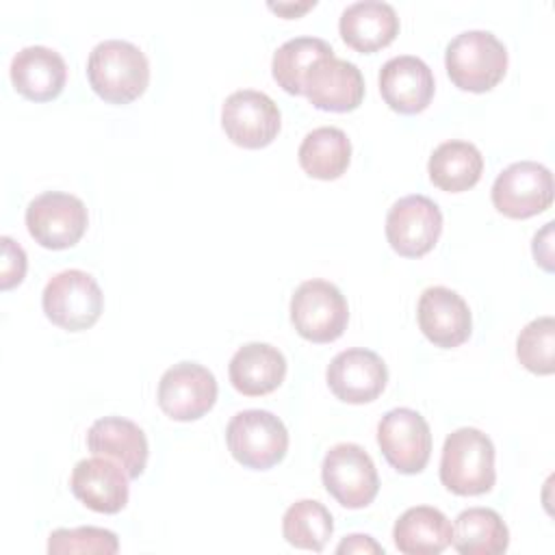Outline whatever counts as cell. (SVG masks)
Wrapping results in <instances>:
<instances>
[{"mask_svg": "<svg viewBox=\"0 0 555 555\" xmlns=\"http://www.w3.org/2000/svg\"><path fill=\"white\" fill-rule=\"evenodd\" d=\"M301 169L317 180L340 178L351 163V141L336 126L310 130L297 152Z\"/></svg>", "mask_w": 555, "mask_h": 555, "instance_id": "cell-25", "label": "cell"}, {"mask_svg": "<svg viewBox=\"0 0 555 555\" xmlns=\"http://www.w3.org/2000/svg\"><path fill=\"white\" fill-rule=\"evenodd\" d=\"M377 444L386 462L403 473H421L431 455V431L427 421L412 408L388 410L377 423Z\"/></svg>", "mask_w": 555, "mask_h": 555, "instance_id": "cell-12", "label": "cell"}, {"mask_svg": "<svg viewBox=\"0 0 555 555\" xmlns=\"http://www.w3.org/2000/svg\"><path fill=\"white\" fill-rule=\"evenodd\" d=\"M327 386L345 403L375 401L388 382L386 362L371 349L351 347L336 353L325 371Z\"/></svg>", "mask_w": 555, "mask_h": 555, "instance_id": "cell-15", "label": "cell"}, {"mask_svg": "<svg viewBox=\"0 0 555 555\" xmlns=\"http://www.w3.org/2000/svg\"><path fill=\"white\" fill-rule=\"evenodd\" d=\"M87 223V206L72 193L46 191L26 206L28 234L46 249L74 247L82 238Z\"/></svg>", "mask_w": 555, "mask_h": 555, "instance_id": "cell-8", "label": "cell"}, {"mask_svg": "<svg viewBox=\"0 0 555 555\" xmlns=\"http://www.w3.org/2000/svg\"><path fill=\"white\" fill-rule=\"evenodd\" d=\"M87 78L102 100L128 104L147 89L150 63L139 46L124 39H106L89 52Z\"/></svg>", "mask_w": 555, "mask_h": 555, "instance_id": "cell-1", "label": "cell"}, {"mask_svg": "<svg viewBox=\"0 0 555 555\" xmlns=\"http://www.w3.org/2000/svg\"><path fill=\"white\" fill-rule=\"evenodd\" d=\"M332 531L334 520L330 509L314 499H301L284 512L282 535L295 548L319 553L325 548Z\"/></svg>", "mask_w": 555, "mask_h": 555, "instance_id": "cell-28", "label": "cell"}, {"mask_svg": "<svg viewBox=\"0 0 555 555\" xmlns=\"http://www.w3.org/2000/svg\"><path fill=\"white\" fill-rule=\"evenodd\" d=\"M440 481L460 496L486 494L496 481L494 444L477 427H460L444 438Z\"/></svg>", "mask_w": 555, "mask_h": 555, "instance_id": "cell-2", "label": "cell"}, {"mask_svg": "<svg viewBox=\"0 0 555 555\" xmlns=\"http://www.w3.org/2000/svg\"><path fill=\"white\" fill-rule=\"evenodd\" d=\"M442 232V212L421 193L397 199L386 215V238L405 258H421L434 249Z\"/></svg>", "mask_w": 555, "mask_h": 555, "instance_id": "cell-11", "label": "cell"}, {"mask_svg": "<svg viewBox=\"0 0 555 555\" xmlns=\"http://www.w3.org/2000/svg\"><path fill=\"white\" fill-rule=\"evenodd\" d=\"M321 479L325 490L347 509L371 505L379 490L377 468L356 442H338L325 453Z\"/></svg>", "mask_w": 555, "mask_h": 555, "instance_id": "cell-7", "label": "cell"}, {"mask_svg": "<svg viewBox=\"0 0 555 555\" xmlns=\"http://www.w3.org/2000/svg\"><path fill=\"white\" fill-rule=\"evenodd\" d=\"M336 553H384V548L371 535L351 533L336 546Z\"/></svg>", "mask_w": 555, "mask_h": 555, "instance_id": "cell-32", "label": "cell"}, {"mask_svg": "<svg viewBox=\"0 0 555 555\" xmlns=\"http://www.w3.org/2000/svg\"><path fill=\"white\" fill-rule=\"evenodd\" d=\"M46 317L67 332L89 330L102 314L104 295L95 278L82 269H65L52 275L41 293Z\"/></svg>", "mask_w": 555, "mask_h": 555, "instance_id": "cell-5", "label": "cell"}, {"mask_svg": "<svg viewBox=\"0 0 555 555\" xmlns=\"http://www.w3.org/2000/svg\"><path fill=\"white\" fill-rule=\"evenodd\" d=\"M128 473L113 460L93 455L80 460L69 477V488L78 501L100 514H117L128 503Z\"/></svg>", "mask_w": 555, "mask_h": 555, "instance_id": "cell-18", "label": "cell"}, {"mask_svg": "<svg viewBox=\"0 0 555 555\" xmlns=\"http://www.w3.org/2000/svg\"><path fill=\"white\" fill-rule=\"evenodd\" d=\"M119 551L117 533L102 527H74V529H54L48 538V553H100L113 555Z\"/></svg>", "mask_w": 555, "mask_h": 555, "instance_id": "cell-30", "label": "cell"}, {"mask_svg": "<svg viewBox=\"0 0 555 555\" xmlns=\"http://www.w3.org/2000/svg\"><path fill=\"white\" fill-rule=\"evenodd\" d=\"M2 275H0V286L2 291L13 288L20 284L26 275V254L20 243H15L11 236H2Z\"/></svg>", "mask_w": 555, "mask_h": 555, "instance_id": "cell-31", "label": "cell"}, {"mask_svg": "<svg viewBox=\"0 0 555 555\" xmlns=\"http://www.w3.org/2000/svg\"><path fill=\"white\" fill-rule=\"evenodd\" d=\"M317 2L314 0H308V2H301V4H293V2H269V9L271 11H278L280 15H284V17H297L299 13H304V11H308L310 7H314Z\"/></svg>", "mask_w": 555, "mask_h": 555, "instance_id": "cell-33", "label": "cell"}, {"mask_svg": "<svg viewBox=\"0 0 555 555\" xmlns=\"http://www.w3.org/2000/svg\"><path fill=\"white\" fill-rule=\"evenodd\" d=\"M221 126L234 145L260 150L278 137L282 113L267 93L238 89L230 93L221 106Z\"/></svg>", "mask_w": 555, "mask_h": 555, "instance_id": "cell-9", "label": "cell"}, {"mask_svg": "<svg viewBox=\"0 0 555 555\" xmlns=\"http://www.w3.org/2000/svg\"><path fill=\"white\" fill-rule=\"evenodd\" d=\"M451 535L449 518L429 505L405 509L392 529L395 546L403 555H438L451 544Z\"/></svg>", "mask_w": 555, "mask_h": 555, "instance_id": "cell-23", "label": "cell"}, {"mask_svg": "<svg viewBox=\"0 0 555 555\" xmlns=\"http://www.w3.org/2000/svg\"><path fill=\"white\" fill-rule=\"evenodd\" d=\"M334 50L325 39L319 37H293L284 41L271 61V72L275 82L293 95L301 93V85L310 67L325 56H332Z\"/></svg>", "mask_w": 555, "mask_h": 555, "instance_id": "cell-27", "label": "cell"}, {"mask_svg": "<svg viewBox=\"0 0 555 555\" xmlns=\"http://www.w3.org/2000/svg\"><path fill=\"white\" fill-rule=\"evenodd\" d=\"M516 356L520 364L535 375H551L555 371V321L553 317H538L527 323L516 338Z\"/></svg>", "mask_w": 555, "mask_h": 555, "instance_id": "cell-29", "label": "cell"}, {"mask_svg": "<svg viewBox=\"0 0 555 555\" xmlns=\"http://www.w3.org/2000/svg\"><path fill=\"white\" fill-rule=\"evenodd\" d=\"M444 67L462 91L483 93L494 89L507 69V48L490 30H464L444 50Z\"/></svg>", "mask_w": 555, "mask_h": 555, "instance_id": "cell-3", "label": "cell"}, {"mask_svg": "<svg viewBox=\"0 0 555 555\" xmlns=\"http://www.w3.org/2000/svg\"><path fill=\"white\" fill-rule=\"evenodd\" d=\"M225 442L238 464L251 470H267L284 460L288 431L269 410H243L230 418Z\"/></svg>", "mask_w": 555, "mask_h": 555, "instance_id": "cell-4", "label": "cell"}, {"mask_svg": "<svg viewBox=\"0 0 555 555\" xmlns=\"http://www.w3.org/2000/svg\"><path fill=\"white\" fill-rule=\"evenodd\" d=\"M483 171V156L477 145L468 141H444L440 143L427 163L429 180L447 191V193H462L475 186Z\"/></svg>", "mask_w": 555, "mask_h": 555, "instance_id": "cell-24", "label": "cell"}, {"mask_svg": "<svg viewBox=\"0 0 555 555\" xmlns=\"http://www.w3.org/2000/svg\"><path fill=\"white\" fill-rule=\"evenodd\" d=\"M87 447L93 455L117 462L130 479L143 475L147 464V438L145 431L130 418L104 416L98 418L87 431Z\"/></svg>", "mask_w": 555, "mask_h": 555, "instance_id": "cell-19", "label": "cell"}, {"mask_svg": "<svg viewBox=\"0 0 555 555\" xmlns=\"http://www.w3.org/2000/svg\"><path fill=\"white\" fill-rule=\"evenodd\" d=\"M416 319L425 338L442 349L460 347L473 330L468 304L447 286H429L421 293Z\"/></svg>", "mask_w": 555, "mask_h": 555, "instance_id": "cell-16", "label": "cell"}, {"mask_svg": "<svg viewBox=\"0 0 555 555\" xmlns=\"http://www.w3.org/2000/svg\"><path fill=\"white\" fill-rule=\"evenodd\" d=\"M434 74L429 65L414 54L388 59L379 69V91L384 102L403 115L421 113L434 98Z\"/></svg>", "mask_w": 555, "mask_h": 555, "instance_id": "cell-17", "label": "cell"}, {"mask_svg": "<svg viewBox=\"0 0 555 555\" xmlns=\"http://www.w3.org/2000/svg\"><path fill=\"white\" fill-rule=\"evenodd\" d=\"M217 390L212 371L184 360L163 373L158 382V405L173 421H197L215 405Z\"/></svg>", "mask_w": 555, "mask_h": 555, "instance_id": "cell-13", "label": "cell"}, {"mask_svg": "<svg viewBox=\"0 0 555 555\" xmlns=\"http://www.w3.org/2000/svg\"><path fill=\"white\" fill-rule=\"evenodd\" d=\"M15 91L33 102L54 100L67 80L65 59L48 46H26L11 61Z\"/></svg>", "mask_w": 555, "mask_h": 555, "instance_id": "cell-20", "label": "cell"}, {"mask_svg": "<svg viewBox=\"0 0 555 555\" xmlns=\"http://www.w3.org/2000/svg\"><path fill=\"white\" fill-rule=\"evenodd\" d=\"M301 93L319 111L347 113L358 108L364 98V76L356 63L332 54L310 67Z\"/></svg>", "mask_w": 555, "mask_h": 555, "instance_id": "cell-14", "label": "cell"}, {"mask_svg": "<svg viewBox=\"0 0 555 555\" xmlns=\"http://www.w3.org/2000/svg\"><path fill=\"white\" fill-rule=\"evenodd\" d=\"M451 544L462 555H499L507 551L509 531L490 507H468L453 522Z\"/></svg>", "mask_w": 555, "mask_h": 555, "instance_id": "cell-26", "label": "cell"}, {"mask_svg": "<svg viewBox=\"0 0 555 555\" xmlns=\"http://www.w3.org/2000/svg\"><path fill=\"white\" fill-rule=\"evenodd\" d=\"M291 321L301 338L332 343L347 327L349 306L336 284L319 278L306 280L291 297Z\"/></svg>", "mask_w": 555, "mask_h": 555, "instance_id": "cell-6", "label": "cell"}, {"mask_svg": "<svg viewBox=\"0 0 555 555\" xmlns=\"http://www.w3.org/2000/svg\"><path fill=\"white\" fill-rule=\"evenodd\" d=\"M494 208L512 219H527L553 204V173L535 160H518L505 167L492 184Z\"/></svg>", "mask_w": 555, "mask_h": 555, "instance_id": "cell-10", "label": "cell"}, {"mask_svg": "<svg viewBox=\"0 0 555 555\" xmlns=\"http://www.w3.org/2000/svg\"><path fill=\"white\" fill-rule=\"evenodd\" d=\"M228 373L232 386L241 395H269L286 377V358L269 343H247L232 356Z\"/></svg>", "mask_w": 555, "mask_h": 555, "instance_id": "cell-22", "label": "cell"}, {"mask_svg": "<svg viewBox=\"0 0 555 555\" xmlns=\"http://www.w3.org/2000/svg\"><path fill=\"white\" fill-rule=\"evenodd\" d=\"M338 30L349 48L369 54L386 48L399 35V17L388 2L358 0L340 13Z\"/></svg>", "mask_w": 555, "mask_h": 555, "instance_id": "cell-21", "label": "cell"}]
</instances>
